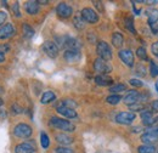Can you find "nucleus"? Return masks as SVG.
I'll return each instance as SVG.
<instances>
[{
    "label": "nucleus",
    "instance_id": "20e7f679",
    "mask_svg": "<svg viewBox=\"0 0 158 153\" xmlns=\"http://www.w3.org/2000/svg\"><path fill=\"white\" fill-rule=\"evenodd\" d=\"M32 133H33L32 128L26 123H20L14 128V134L20 139H28L32 135Z\"/></svg>",
    "mask_w": 158,
    "mask_h": 153
},
{
    "label": "nucleus",
    "instance_id": "e433bc0d",
    "mask_svg": "<svg viewBox=\"0 0 158 153\" xmlns=\"http://www.w3.org/2000/svg\"><path fill=\"white\" fill-rule=\"evenodd\" d=\"M19 2H14V5H12V11H14V14H15V16L16 17H20L21 14H20V10H19Z\"/></svg>",
    "mask_w": 158,
    "mask_h": 153
},
{
    "label": "nucleus",
    "instance_id": "cd10ccee",
    "mask_svg": "<svg viewBox=\"0 0 158 153\" xmlns=\"http://www.w3.org/2000/svg\"><path fill=\"white\" fill-rule=\"evenodd\" d=\"M40 143H41V147H43V148H48L49 145H50L49 136L45 134V133H41V134H40Z\"/></svg>",
    "mask_w": 158,
    "mask_h": 153
},
{
    "label": "nucleus",
    "instance_id": "f8f14e48",
    "mask_svg": "<svg viewBox=\"0 0 158 153\" xmlns=\"http://www.w3.org/2000/svg\"><path fill=\"white\" fill-rule=\"evenodd\" d=\"M15 28L11 23H5L4 26L0 27V39H9L15 34Z\"/></svg>",
    "mask_w": 158,
    "mask_h": 153
},
{
    "label": "nucleus",
    "instance_id": "5701e85b",
    "mask_svg": "<svg viewBox=\"0 0 158 153\" xmlns=\"http://www.w3.org/2000/svg\"><path fill=\"white\" fill-rule=\"evenodd\" d=\"M73 24H74V27H76L77 29H84V27H85V21L83 19L80 14L74 16V19H73Z\"/></svg>",
    "mask_w": 158,
    "mask_h": 153
},
{
    "label": "nucleus",
    "instance_id": "9d476101",
    "mask_svg": "<svg viewBox=\"0 0 158 153\" xmlns=\"http://www.w3.org/2000/svg\"><path fill=\"white\" fill-rule=\"evenodd\" d=\"M118 56H119V58L124 62V64H127L128 67H133V66H134V62H135V60H134V54H133L130 50H128V49L120 50L118 52Z\"/></svg>",
    "mask_w": 158,
    "mask_h": 153
},
{
    "label": "nucleus",
    "instance_id": "7ed1b4c3",
    "mask_svg": "<svg viewBox=\"0 0 158 153\" xmlns=\"http://www.w3.org/2000/svg\"><path fill=\"white\" fill-rule=\"evenodd\" d=\"M96 51H98L99 57L105 60V61H110L112 58V50H111L110 45L106 41H99L98 43Z\"/></svg>",
    "mask_w": 158,
    "mask_h": 153
},
{
    "label": "nucleus",
    "instance_id": "6ab92c4d",
    "mask_svg": "<svg viewBox=\"0 0 158 153\" xmlns=\"http://www.w3.org/2000/svg\"><path fill=\"white\" fill-rule=\"evenodd\" d=\"M141 141H142L143 145H152V143L157 142L158 137H156L155 135L150 134L148 131H146V133H143L141 135Z\"/></svg>",
    "mask_w": 158,
    "mask_h": 153
},
{
    "label": "nucleus",
    "instance_id": "a18cd8bd",
    "mask_svg": "<svg viewBox=\"0 0 158 153\" xmlns=\"http://www.w3.org/2000/svg\"><path fill=\"white\" fill-rule=\"evenodd\" d=\"M156 90H157V91H158V80H157V81H156Z\"/></svg>",
    "mask_w": 158,
    "mask_h": 153
},
{
    "label": "nucleus",
    "instance_id": "4be33fe9",
    "mask_svg": "<svg viewBox=\"0 0 158 153\" xmlns=\"http://www.w3.org/2000/svg\"><path fill=\"white\" fill-rule=\"evenodd\" d=\"M146 15L148 17V23L151 26H153L158 19V10H155V9H150L146 11Z\"/></svg>",
    "mask_w": 158,
    "mask_h": 153
},
{
    "label": "nucleus",
    "instance_id": "423d86ee",
    "mask_svg": "<svg viewBox=\"0 0 158 153\" xmlns=\"http://www.w3.org/2000/svg\"><path fill=\"white\" fill-rule=\"evenodd\" d=\"M80 15H81L83 19H84L85 22H88V23L95 24V23L99 22V15H98V12H96L95 10L90 9V7H84V9L81 10Z\"/></svg>",
    "mask_w": 158,
    "mask_h": 153
},
{
    "label": "nucleus",
    "instance_id": "a211bd4d",
    "mask_svg": "<svg viewBox=\"0 0 158 153\" xmlns=\"http://www.w3.org/2000/svg\"><path fill=\"white\" fill-rule=\"evenodd\" d=\"M95 83L100 86H108V85H112L113 79L108 76H95Z\"/></svg>",
    "mask_w": 158,
    "mask_h": 153
},
{
    "label": "nucleus",
    "instance_id": "de8ad7c7",
    "mask_svg": "<svg viewBox=\"0 0 158 153\" xmlns=\"http://www.w3.org/2000/svg\"><path fill=\"white\" fill-rule=\"evenodd\" d=\"M1 105H2V100L0 98V106H1Z\"/></svg>",
    "mask_w": 158,
    "mask_h": 153
},
{
    "label": "nucleus",
    "instance_id": "4c0bfd02",
    "mask_svg": "<svg viewBox=\"0 0 158 153\" xmlns=\"http://www.w3.org/2000/svg\"><path fill=\"white\" fill-rule=\"evenodd\" d=\"M151 51H152V54H153L156 57H158V41H156V43L151 46Z\"/></svg>",
    "mask_w": 158,
    "mask_h": 153
},
{
    "label": "nucleus",
    "instance_id": "09e8293b",
    "mask_svg": "<svg viewBox=\"0 0 158 153\" xmlns=\"http://www.w3.org/2000/svg\"><path fill=\"white\" fill-rule=\"evenodd\" d=\"M156 122H157V123H158V118H157V119H156Z\"/></svg>",
    "mask_w": 158,
    "mask_h": 153
},
{
    "label": "nucleus",
    "instance_id": "1a4fd4ad",
    "mask_svg": "<svg viewBox=\"0 0 158 153\" xmlns=\"http://www.w3.org/2000/svg\"><path fill=\"white\" fill-rule=\"evenodd\" d=\"M56 12H57V15H59L60 17H62V19H68V17L72 16L73 9H72L71 5H68V4H66V2H60L59 5H57V7H56Z\"/></svg>",
    "mask_w": 158,
    "mask_h": 153
},
{
    "label": "nucleus",
    "instance_id": "393cba45",
    "mask_svg": "<svg viewBox=\"0 0 158 153\" xmlns=\"http://www.w3.org/2000/svg\"><path fill=\"white\" fill-rule=\"evenodd\" d=\"M138 153H156V148L152 145H141L138 147Z\"/></svg>",
    "mask_w": 158,
    "mask_h": 153
},
{
    "label": "nucleus",
    "instance_id": "f03ea898",
    "mask_svg": "<svg viewBox=\"0 0 158 153\" xmlns=\"http://www.w3.org/2000/svg\"><path fill=\"white\" fill-rule=\"evenodd\" d=\"M94 69H95V72L99 73V76H107L112 71V67L107 61L99 57L94 62Z\"/></svg>",
    "mask_w": 158,
    "mask_h": 153
},
{
    "label": "nucleus",
    "instance_id": "c9c22d12",
    "mask_svg": "<svg viewBox=\"0 0 158 153\" xmlns=\"http://www.w3.org/2000/svg\"><path fill=\"white\" fill-rule=\"evenodd\" d=\"M129 83H130L133 86H138V88H140V86H142V85H143V83H142L141 80H139V79H134V78H133V79H130V80H129Z\"/></svg>",
    "mask_w": 158,
    "mask_h": 153
},
{
    "label": "nucleus",
    "instance_id": "f704fd0d",
    "mask_svg": "<svg viewBox=\"0 0 158 153\" xmlns=\"http://www.w3.org/2000/svg\"><path fill=\"white\" fill-rule=\"evenodd\" d=\"M129 108H130V111H143L145 110V106L143 105H141V103H135V105H131V106H129Z\"/></svg>",
    "mask_w": 158,
    "mask_h": 153
},
{
    "label": "nucleus",
    "instance_id": "58836bf2",
    "mask_svg": "<svg viewBox=\"0 0 158 153\" xmlns=\"http://www.w3.org/2000/svg\"><path fill=\"white\" fill-rule=\"evenodd\" d=\"M7 19V15H6V12H4V11H0V26L2 24L4 26V22L6 21Z\"/></svg>",
    "mask_w": 158,
    "mask_h": 153
},
{
    "label": "nucleus",
    "instance_id": "49530a36",
    "mask_svg": "<svg viewBox=\"0 0 158 153\" xmlns=\"http://www.w3.org/2000/svg\"><path fill=\"white\" fill-rule=\"evenodd\" d=\"M1 93H4V89H2L1 86H0V94H1Z\"/></svg>",
    "mask_w": 158,
    "mask_h": 153
},
{
    "label": "nucleus",
    "instance_id": "37998d69",
    "mask_svg": "<svg viewBox=\"0 0 158 153\" xmlns=\"http://www.w3.org/2000/svg\"><path fill=\"white\" fill-rule=\"evenodd\" d=\"M102 2H100V1H94V5L96 6V7H99L100 11H103V9H102V5H101Z\"/></svg>",
    "mask_w": 158,
    "mask_h": 153
},
{
    "label": "nucleus",
    "instance_id": "0eeeda50",
    "mask_svg": "<svg viewBox=\"0 0 158 153\" xmlns=\"http://www.w3.org/2000/svg\"><path fill=\"white\" fill-rule=\"evenodd\" d=\"M136 115L134 112H120L116 115V122L122 125H130L135 120Z\"/></svg>",
    "mask_w": 158,
    "mask_h": 153
},
{
    "label": "nucleus",
    "instance_id": "2f4dec72",
    "mask_svg": "<svg viewBox=\"0 0 158 153\" xmlns=\"http://www.w3.org/2000/svg\"><path fill=\"white\" fill-rule=\"evenodd\" d=\"M150 72H151V76H158V63L155 61H151V66H150Z\"/></svg>",
    "mask_w": 158,
    "mask_h": 153
},
{
    "label": "nucleus",
    "instance_id": "dca6fc26",
    "mask_svg": "<svg viewBox=\"0 0 158 153\" xmlns=\"http://www.w3.org/2000/svg\"><path fill=\"white\" fill-rule=\"evenodd\" d=\"M24 10L29 15H37L39 12V2L38 1H27L24 4Z\"/></svg>",
    "mask_w": 158,
    "mask_h": 153
},
{
    "label": "nucleus",
    "instance_id": "ddd939ff",
    "mask_svg": "<svg viewBox=\"0 0 158 153\" xmlns=\"http://www.w3.org/2000/svg\"><path fill=\"white\" fill-rule=\"evenodd\" d=\"M16 153H34L35 152V146L33 142H22L15 147Z\"/></svg>",
    "mask_w": 158,
    "mask_h": 153
},
{
    "label": "nucleus",
    "instance_id": "c85d7f7f",
    "mask_svg": "<svg viewBox=\"0 0 158 153\" xmlns=\"http://www.w3.org/2000/svg\"><path fill=\"white\" fill-rule=\"evenodd\" d=\"M125 27L133 33V34H135L136 33V31H135V27H134V21L131 17H127L125 19Z\"/></svg>",
    "mask_w": 158,
    "mask_h": 153
},
{
    "label": "nucleus",
    "instance_id": "39448f33",
    "mask_svg": "<svg viewBox=\"0 0 158 153\" xmlns=\"http://www.w3.org/2000/svg\"><path fill=\"white\" fill-rule=\"evenodd\" d=\"M142 98H143V95H142V94H140L136 90H130V91H128L127 95L124 96L123 102H124L125 105H128V106H131V105H135V103L141 102ZM143 100H145V98H143Z\"/></svg>",
    "mask_w": 158,
    "mask_h": 153
},
{
    "label": "nucleus",
    "instance_id": "2eb2a0df",
    "mask_svg": "<svg viewBox=\"0 0 158 153\" xmlns=\"http://www.w3.org/2000/svg\"><path fill=\"white\" fill-rule=\"evenodd\" d=\"M140 115H141V119H142V124L146 125V126H151V125L156 122V119H155L153 115H152V112L148 111V110H146V108L141 112Z\"/></svg>",
    "mask_w": 158,
    "mask_h": 153
},
{
    "label": "nucleus",
    "instance_id": "a878e982",
    "mask_svg": "<svg viewBox=\"0 0 158 153\" xmlns=\"http://www.w3.org/2000/svg\"><path fill=\"white\" fill-rule=\"evenodd\" d=\"M127 90V85L125 84H114L110 88V93L117 95L118 93H122V91H125Z\"/></svg>",
    "mask_w": 158,
    "mask_h": 153
},
{
    "label": "nucleus",
    "instance_id": "b1692460",
    "mask_svg": "<svg viewBox=\"0 0 158 153\" xmlns=\"http://www.w3.org/2000/svg\"><path fill=\"white\" fill-rule=\"evenodd\" d=\"M22 33H23V35L26 38H32L34 35V29L29 24L23 23V26H22Z\"/></svg>",
    "mask_w": 158,
    "mask_h": 153
},
{
    "label": "nucleus",
    "instance_id": "c756f323",
    "mask_svg": "<svg viewBox=\"0 0 158 153\" xmlns=\"http://www.w3.org/2000/svg\"><path fill=\"white\" fill-rule=\"evenodd\" d=\"M59 106H64V107H69V108H76V106H77V103L73 101V100H62L61 102H60Z\"/></svg>",
    "mask_w": 158,
    "mask_h": 153
},
{
    "label": "nucleus",
    "instance_id": "473e14b6",
    "mask_svg": "<svg viewBox=\"0 0 158 153\" xmlns=\"http://www.w3.org/2000/svg\"><path fill=\"white\" fill-rule=\"evenodd\" d=\"M135 73L138 76H146V68H145V66L142 63H139L138 66L135 67Z\"/></svg>",
    "mask_w": 158,
    "mask_h": 153
},
{
    "label": "nucleus",
    "instance_id": "9b49d317",
    "mask_svg": "<svg viewBox=\"0 0 158 153\" xmlns=\"http://www.w3.org/2000/svg\"><path fill=\"white\" fill-rule=\"evenodd\" d=\"M63 57L68 63H77L81 58V54L79 50H66Z\"/></svg>",
    "mask_w": 158,
    "mask_h": 153
},
{
    "label": "nucleus",
    "instance_id": "79ce46f5",
    "mask_svg": "<svg viewBox=\"0 0 158 153\" xmlns=\"http://www.w3.org/2000/svg\"><path fill=\"white\" fill-rule=\"evenodd\" d=\"M14 110H15V112H14L15 114H19V113H21V111H22L20 107H19V106H16V105H15V106H12V111H14Z\"/></svg>",
    "mask_w": 158,
    "mask_h": 153
},
{
    "label": "nucleus",
    "instance_id": "f3484780",
    "mask_svg": "<svg viewBox=\"0 0 158 153\" xmlns=\"http://www.w3.org/2000/svg\"><path fill=\"white\" fill-rule=\"evenodd\" d=\"M55 140L63 145V146H67V145H71L73 142V137L69 136V135H66V134H56L55 135Z\"/></svg>",
    "mask_w": 158,
    "mask_h": 153
},
{
    "label": "nucleus",
    "instance_id": "412c9836",
    "mask_svg": "<svg viewBox=\"0 0 158 153\" xmlns=\"http://www.w3.org/2000/svg\"><path fill=\"white\" fill-rule=\"evenodd\" d=\"M123 43H124V38H123L122 33H118V32L113 33V35H112V44H113V46L119 49V48H122Z\"/></svg>",
    "mask_w": 158,
    "mask_h": 153
},
{
    "label": "nucleus",
    "instance_id": "ea45409f",
    "mask_svg": "<svg viewBox=\"0 0 158 153\" xmlns=\"http://www.w3.org/2000/svg\"><path fill=\"white\" fill-rule=\"evenodd\" d=\"M151 110H152L153 112L158 113V100H155V101H152V103H151Z\"/></svg>",
    "mask_w": 158,
    "mask_h": 153
},
{
    "label": "nucleus",
    "instance_id": "6e6552de",
    "mask_svg": "<svg viewBox=\"0 0 158 153\" xmlns=\"http://www.w3.org/2000/svg\"><path fill=\"white\" fill-rule=\"evenodd\" d=\"M43 50L49 57L51 58L57 57V55H59V46L54 41H50V40H48L43 44Z\"/></svg>",
    "mask_w": 158,
    "mask_h": 153
},
{
    "label": "nucleus",
    "instance_id": "aec40b11",
    "mask_svg": "<svg viewBox=\"0 0 158 153\" xmlns=\"http://www.w3.org/2000/svg\"><path fill=\"white\" fill-rule=\"evenodd\" d=\"M55 98H56V95H55L54 91H45L41 96V98H40V102L43 105H48V103L55 101Z\"/></svg>",
    "mask_w": 158,
    "mask_h": 153
},
{
    "label": "nucleus",
    "instance_id": "a19ab883",
    "mask_svg": "<svg viewBox=\"0 0 158 153\" xmlns=\"http://www.w3.org/2000/svg\"><path fill=\"white\" fill-rule=\"evenodd\" d=\"M147 131H148L150 134L155 135L156 137H158V126H156V128H152V129H148Z\"/></svg>",
    "mask_w": 158,
    "mask_h": 153
},
{
    "label": "nucleus",
    "instance_id": "4468645a",
    "mask_svg": "<svg viewBox=\"0 0 158 153\" xmlns=\"http://www.w3.org/2000/svg\"><path fill=\"white\" fill-rule=\"evenodd\" d=\"M57 113L61 114L62 117H66V118H69V119H73V118H77V112L73 110V108H69V107H64V106H57Z\"/></svg>",
    "mask_w": 158,
    "mask_h": 153
},
{
    "label": "nucleus",
    "instance_id": "f257e3e1",
    "mask_svg": "<svg viewBox=\"0 0 158 153\" xmlns=\"http://www.w3.org/2000/svg\"><path fill=\"white\" fill-rule=\"evenodd\" d=\"M50 125L55 129H59L62 131H67V133H72L76 130V125L72 124L71 122L62 119V118H57V117H52L50 119Z\"/></svg>",
    "mask_w": 158,
    "mask_h": 153
},
{
    "label": "nucleus",
    "instance_id": "7c9ffc66",
    "mask_svg": "<svg viewBox=\"0 0 158 153\" xmlns=\"http://www.w3.org/2000/svg\"><path fill=\"white\" fill-rule=\"evenodd\" d=\"M136 55H138V57L140 58L141 61H145V60H147V52H146L145 48H142V46L138 48V50H136Z\"/></svg>",
    "mask_w": 158,
    "mask_h": 153
},
{
    "label": "nucleus",
    "instance_id": "bb28decb",
    "mask_svg": "<svg viewBox=\"0 0 158 153\" xmlns=\"http://www.w3.org/2000/svg\"><path fill=\"white\" fill-rule=\"evenodd\" d=\"M120 100H122V97H120L119 95L112 94V95H110L107 98H106V102L110 103V105H118L119 102H120Z\"/></svg>",
    "mask_w": 158,
    "mask_h": 153
},
{
    "label": "nucleus",
    "instance_id": "72a5a7b5",
    "mask_svg": "<svg viewBox=\"0 0 158 153\" xmlns=\"http://www.w3.org/2000/svg\"><path fill=\"white\" fill-rule=\"evenodd\" d=\"M55 153H74L72 148H68V147H57L55 150Z\"/></svg>",
    "mask_w": 158,
    "mask_h": 153
},
{
    "label": "nucleus",
    "instance_id": "c03bdc74",
    "mask_svg": "<svg viewBox=\"0 0 158 153\" xmlns=\"http://www.w3.org/2000/svg\"><path fill=\"white\" fill-rule=\"evenodd\" d=\"M4 61H5V55H4V54L0 51V63H2Z\"/></svg>",
    "mask_w": 158,
    "mask_h": 153
}]
</instances>
